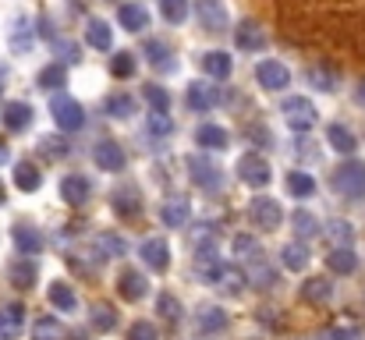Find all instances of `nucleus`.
<instances>
[{
  "label": "nucleus",
  "instance_id": "f257e3e1",
  "mask_svg": "<svg viewBox=\"0 0 365 340\" xmlns=\"http://www.w3.org/2000/svg\"><path fill=\"white\" fill-rule=\"evenodd\" d=\"M334 192H341L344 199H365V163H341L330 177Z\"/></svg>",
  "mask_w": 365,
  "mask_h": 340
},
{
  "label": "nucleus",
  "instance_id": "f03ea898",
  "mask_svg": "<svg viewBox=\"0 0 365 340\" xmlns=\"http://www.w3.org/2000/svg\"><path fill=\"white\" fill-rule=\"evenodd\" d=\"M50 113H53V120H57V128H61V131H78V128L86 124L82 103H78V100H71V96H57V100L50 103Z\"/></svg>",
  "mask_w": 365,
  "mask_h": 340
},
{
  "label": "nucleus",
  "instance_id": "7ed1b4c3",
  "mask_svg": "<svg viewBox=\"0 0 365 340\" xmlns=\"http://www.w3.org/2000/svg\"><path fill=\"white\" fill-rule=\"evenodd\" d=\"M284 120L294 128V131H309V128H316V107L309 103V100H302V96H291V100H284Z\"/></svg>",
  "mask_w": 365,
  "mask_h": 340
},
{
  "label": "nucleus",
  "instance_id": "20e7f679",
  "mask_svg": "<svg viewBox=\"0 0 365 340\" xmlns=\"http://www.w3.org/2000/svg\"><path fill=\"white\" fill-rule=\"evenodd\" d=\"M238 177H242L245 185H252V188H262V185H269L273 170H269V163L259 153H245L242 160H238Z\"/></svg>",
  "mask_w": 365,
  "mask_h": 340
},
{
  "label": "nucleus",
  "instance_id": "39448f33",
  "mask_svg": "<svg viewBox=\"0 0 365 340\" xmlns=\"http://www.w3.org/2000/svg\"><path fill=\"white\" fill-rule=\"evenodd\" d=\"M248 213H252V224L262 227V230H277V227L284 224V210H280V202H277V199H266V195L252 199Z\"/></svg>",
  "mask_w": 365,
  "mask_h": 340
},
{
  "label": "nucleus",
  "instance_id": "423d86ee",
  "mask_svg": "<svg viewBox=\"0 0 365 340\" xmlns=\"http://www.w3.org/2000/svg\"><path fill=\"white\" fill-rule=\"evenodd\" d=\"M227 312L220 309V305H202L199 312H195V334L199 337H217V334H224L227 330Z\"/></svg>",
  "mask_w": 365,
  "mask_h": 340
},
{
  "label": "nucleus",
  "instance_id": "0eeeda50",
  "mask_svg": "<svg viewBox=\"0 0 365 340\" xmlns=\"http://www.w3.org/2000/svg\"><path fill=\"white\" fill-rule=\"evenodd\" d=\"M138 255H142V262H145L149 269H156V273H167V266H170V244H167L163 237H145L142 248H138Z\"/></svg>",
  "mask_w": 365,
  "mask_h": 340
},
{
  "label": "nucleus",
  "instance_id": "6e6552de",
  "mask_svg": "<svg viewBox=\"0 0 365 340\" xmlns=\"http://www.w3.org/2000/svg\"><path fill=\"white\" fill-rule=\"evenodd\" d=\"M255 78H259V86H262V89L280 93V89L291 82V71H287L280 61H262V64L255 68Z\"/></svg>",
  "mask_w": 365,
  "mask_h": 340
},
{
  "label": "nucleus",
  "instance_id": "1a4fd4ad",
  "mask_svg": "<svg viewBox=\"0 0 365 340\" xmlns=\"http://www.w3.org/2000/svg\"><path fill=\"white\" fill-rule=\"evenodd\" d=\"M61 199H64L68 206H86V202L93 199V185H89V177H82V174H68V177L61 181Z\"/></svg>",
  "mask_w": 365,
  "mask_h": 340
},
{
  "label": "nucleus",
  "instance_id": "9d476101",
  "mask_svg": "<svg viewBox=\"0 0 365 340\" xmlns=\"http://www.w3.org/2000/svg\"><path fill=\"white\" fill-rule=\"evenodd\" d=\"M185 167H188V177H192L195 185H202V188H217V185H220V170H217L206 156H188Z\"/></svg>",
  "mask_w": 365,
  "mask_h": 340
},
{
  "label": "nucleus",
  "instance_id": "9b49d317",
  "mask_svg": "<svg viewBox=\"0 0 365 340\" xmlns=\"http://www.w3.org/2000/svg\"><path fill=\"white\" fill-rule=\"evenodd\" d=\"M195 11H199V21L206 32H220L227 29V11L220 0H195Z\"/></svg>",
  "mask_w": 365,
  "mask_h": 340
},
{
  "label": "nucleus",
  "instance_id": "f8f14e48",
  "mask_svg": "<svg viewBox=\"0 0 365 340\" xmlns=\"http://www.w3.org/2000/svg\"><path fill=\"white\" fill-rule=\"evenodd\" d=\"M93 160H96V167L100 170H124V149L118 142H110V138H103L96 149H93Z\"/></svg>",
  "mask_w": 365,
  "mask_h": 340
},
{
  "label": "nucleus",
  "instance_id": "ddd939ff",
  "mask_svg": "<svg viewBox=\"0 0 365 340\" xmlns=\"http://www.w3.org/2000/svg\"><path fill=\"white\" fill-rule=\"evenodd\" d=\"M245 284H248V280H245V269L242 266H231V262H224L220 273L213 277V287L224 291V294H242Z\"/></svg>",
  "mask_w": 365,
  "mask_h": 340
},
{
  "label": "nucleus",
  "instance_id": "4468645a",
  "mask_svg": "<svg viewBox=\"0 0 365 340\" xmlns=\"http://www.w3.org/2000/svg\"><path fill=\"white\" fill-rule=\"evenodd\" d=\"M145 291H149V284H145V277L138 269H124L121 277H118V294H121L124 302H142Z\"/></svg>",
  "mask_w": 365,
  "mask_h": 340
},
{
  "label": "nucleus",
  "instance_id": "2eb2a0df",
  "mask_svg": "<svg viewBox=\"0 0 365 340\" xmlns=\"http://www.w3.org/2000/svg\"><path fill=\"white\" fill-rule=\"evenodd\" d=\"M185 103L192 110H210L217 103V86H206V82H188L185 89Z\"/></svg>",
  "mask_w": 365,
  "mask_h": 340
},
{
  "label": "nucleus",
  "instance_id": "dca6fc26",
  "mask_svg": "<svg viewBox=\"0 0 365 340\" xmlns=\"http://www.w3.org/2000/svg\"><path fill=\"white\" fill-rule=\"evenodd\" d=\"M25 326V309L21 305H4L0 309V340H18Z\"/></svg>",
  "mask_w": 365,
  "mask_h": 340
},
{
  "label": "nucleus",
  "instance_id": "f3484780",
  "mask_svg": "<svg viewBox=\"0 0 365 340\" xmlns=\"http://www.w3.org/2000/svg\"><path fill=\"white\" fill-rule=\"evenodd\" d=\"M11 237H14V244H18V255H36V252L43 248V234L29 224H18L11 230Z\"/></svg>",
  "mask_w": 365,
  "mask_h": 340
},
{
  "label": "nucleus",
  "instance_id": "a211bd4d",
  "mask_svg": "<svg viewBox=\"0 0 365 340\" xmlns=\"http://www.w3.org/2000/svg\"><path fill=\"white\" fill-rule=\"evenodd\" d=\"M4 124H7V131H25L32 124V107L29 103H18V100L4 103Z\"/></svg>",
  "mask_w": 365,
  "mask_h": 340
},
{
  "label": "nucleus",
  "instance_id": "6ab92c4d",
  "mask_svg": "<svg viewBox=\"0 0 365 340\" xmlns=\"http://www.w3.org/2000/svg\"><path fill=\"white\" fill-rule=\"evenodd\" d=\"M327 266H330V273H337V277H348V273H355V269H359V255H355L351 248H330V255H327Z\"/></svg>",
  "mask_w": 365,
  "mask_h": 340
},
{
  "label": "nucleus",
  "instance_id": "aec40b11",
  "mask_svg": "<svg viewBox=\"0 0 365 340\" xmlns=\"http://www.w3.org/2000/svg\"><path fill=\"white\" fill-rule=\"evenodd\" d=\"M302 302H312V305H319V302H330V294H334V284L327 280V277H309L305 284H302Z\"/></svg>",
  "mask_w": 365,
  "mask_h": 340
},
{
  "label": "nucleus",
  "instance_id": "412c9836",
  "mask_svg": "<svg viewBox=\"0 0 365 340\" xmlns=\"http://www.w3.org/2000/svg\"><path fill=\"white\" fill-rule=\"evenodd\" d=\"M188 213H192L188 199H167V202L160 206V220L167 227H185L188 224Z\"/></svg>",
  "mask_w": 365,
  "mask_h": 340
},
{
  "label": "nucleus",
  "instance_id": "4be33fe9",
  "mask_svg": "<svg viewBox=\"0 0 365 340\" xmlns=\"http://www.w3.org/2000/svg\"><path fill=\"white\" fill-rule=\"evenodd\" d=\"M118 21H121L128 32H142V29H149V11L142 4H121Z\"/></svg>",
  "mask_w": 365,
  "mask_h": 340
},
{
  "label": "nucleus",
  "instance_id": "5701e85b",
  "mask_svg": "<svg viewBox=\"0 0 365 340\" xmlns=\"http://www.w3.org/2000/svg\"><path fill=\"white\" fill-rule=\"evenodd\" d=\"M245 280H248L252 287H259V291H269V287H277V273H273V266H266V259L252 262V266L245 269Z\"/></svg>",
  "mask_w": 365,
  "mask_h": 340
},
{
  "label": "nucleus",
  "instance_id": "b1692460",
  "mask_svg": "<svg viewBox=\"0 0 365 340\" xmlns=\"http://www.w3.org/2000/svg\"><path fill=\"white\" fill-rule=\"evenodd\" d=\"M235 43H238L242 50H262V46H266V32H262L255 21H242L238 32H235Z\"/></svg>",
  "mask_w": 365,
  "mask_h": 340
},
{
  "label": "nucleus",
  "instance_id": "393cba45",
  "mask_svg": "<svg viewBox=\"0 0 365 340\" xmlns=\"http://www.w3.org/2000/svg\"><path fill=\"white\" fill-rule=\"evenodd\" d=\"M202 71L210 75V78H227L231 75V57L224 53V50H210V53H202Z\"/></svg>",
  "mask_w": 365,
  "mask_h": 340
},
{
  "label": "nucleus",
  "instance_id": "a878e982",
  "mask_svg": "<svg viewBox=\"0 0 365 340\" xmlns=\"http://www.w3.org/2000/svg\"><path fill=\"white\" fill-rule=\"evenodd\" d=\"M280 262H284L287 269H294V273H302V269L309 266V248H305L302 241H287V244L280 248Z\"/></svg>",
  "mask_w": 365,
  "mask_h": 340
},
{
  "label": "nucleus",
  "instance_id": "bb28decb",
  "mask_svg": "<svg viewBox=\"0 0 365 340\" xmlns=\"http://www.w3.org/2000/svg\"><path fill=\"white\" fill-rule=\"evenodd\" d=\"M220 266H224V259H217V248L195 252V273H199L206 284H213V277L220 273Z\"/></svg>",
  "mask_w": 365,
  "mask_h": 340
},
{
  "label": "nucleus",
  "instance_id": "cd10ccee",
  "mask_svg": "<svg viewBox=\"0 0 365 340\" xmlns=\"http://www.w3.org/2000/svg\"><path fill=\"white\" fill-rule=\"evenodd\" d=\"M50 305L57 309V312H75L78 309V294L68 287V284H50Z\"/></svg>",
  "mask_w": 365,
  "mask_h": 340
},
{
  "label": "nucleus",
  "instance_id": "c85d7f7f",
  "mask_svg": "<svg viewBox=\"0 0 365 340\" xmlns=\"http://www.w3.org/2000/svg\"><path fill=\"white\" fill-rule=\"evenodd\" d=\"M86 39H89V46H93V50H110L114 32H110V25H107V21L93 18V21H89V29H86Z\"/></svg>",
  "mask_w": 365,
  "mask_h": 340
},
{
  "label": "nucleus",
  "instance_id": "c756f323",
  "mask_svg": "<svg viewBox=\"0 0 365 340\" xmlns=\"http://www.w3.org/2000/svg\"><path fill=\"white\" fill-rule=\"evenodd\" d=\"M327 142H330L337 153H355V149H359V138H355L344 124H330V128H327Z\"/></svg>",
  "mask_w": 365,
  "mask_h": 340
},
{
  "label": "nucleus",
  "instance_id": "7c9ffc66",
  "mask_svg": "<svg viewBox=\"0 0 365 340\" xmlns=\"http://www.w3.org/2000/svg\"><path fill=\"white\" fill-rule=\"evenodd\" d=\"M195 142L206 145V149H227V131L217 128V124H202V128L195 131Z\"/></svg>",
  "mask_w": 365,
  "mask_h": 340
},
{
  "label": "nucleus",
  "instance_id": "2f4dec72",
  "mask_svg": "<svg viewBox=\"0 0 365 340\" xmlns=\"http://www.w3.org/2000/svg\"><path fill=\"white\" fill-rule=\"evenodd\" d=\"M11 280H14V287H21V291L36 287V266H32V259L11 262Z\"/></svg>",
  "mask_w": 365,
  "mask_h": 340
},
{
  "label": "nucleus",
  "instance_id": "473e14b6",
  "mask_svg": "<svg viewBox=\"0 0 365 340\" xmlns=\"http://www.w3.org/2000/svg\"><path fill=\"white\" fill-rule=\"evenodd\" d=\"M188 241L195 252H206V248H217V227L213 224H195L188 230Z\"/></svg>",
  "mask_w": 365,
  "mask_h": 340
},
{
  "label": "nucleus",
  "instance_id": "72a5a7b5",
  "mask_svg": "<svg viewBox=\"0 0 365 340\" xmlns=\"http://www.w3.org/2000/svg\"><path fill=\"white\" fill-rule=\"evenodd\" d=\"M235 255H238L242 262L252 266V262H259V259H262V248H259V241H255L252 234H238V237H235Z\"/></svg>",
  "mask_w": 365,
  "mask_h": 340
},
{
  "label": "nucleus",
  "instance_id": "f704fd0d",
  "mask_svg": "<svg viewBox=\"0 0 365 340\" xmlns=\"http://www.w3.org/2000/svg\"><path fill=\"white\" fill-rule=\"evenodd\" d=\"M61 337H64V330H61V323L53 316H39L32 323V340H61Z\"/></svg>",
  "mask_w": 365,
  "mask_h": 340
},
{
  "label": "nucleus",
  "instance_id": "c9c22d12",
  "mask_svg": "<svg viewBox=\"0 0 365 340\" xmlns=\"http://www.w3.org/2000/svg\"><path fill=\"white\" fill-rule=\"evenodd\" d=\"M14 185H18L21 192H36V188L43 185V177H39V170H36L32 163H18V167H14Z\"/></svg>",
  "mask_w": 365,
  "mask_h": 340
},
{
  "label": "nucleus",
  "instance_id": "e433bc0d",
  "mask_svg": "<svg viewBox=\"0 0 365 340\" xmlns=\"http://www.w3.org/2000/svg\"><path fill=\"white\" fill-rule=\"evenodd\" d=\"M351 237H355V230H351L348 220H330V227H327V241H330L334 248H348Z\"/></svg>",
  "mask_w": 365,
  "mask_h": 340
},
{
  "label": "nucleus",
  "instance_id": "4c0bfd02",
  "mask_svg": "<svg viewBox=\"0 0 365 340\" xmlns=\"http://www.w3.org/2000/svg\"><path fill=\"white\" fill-rule=\"evenodd\" d=\"M138 210H142V202H138V195H135L131 188L114 192V213H118V217H135Z\"/></svg>",
  "mask_w": 365,
  "mask_h": 340
},
{
  "label": "nucleus",
  "instance_id": "58836bf2",
  "mask_svg": "<svg viewBox=\"0 0 365 340\" xmlns=\"http://www.w3.org/2000/svg\"><path fill=\"white\" fill-rule=\"evenodd\" d=\"M68 82V68L64 64H46L43 71H39V86L43 89H61Z\"/></svg>",
  "mask_w": 365,
  "mask_h": 340
},
{
  "label": "nucleus",
  "instance_id": "ea45409f",
  "mask_svg": "<svg viewBox=\"0 0 365 340\" xmlns=\"http://www.w3.org/2000/svg\"><path fill=\"white\" fill-rule=\"evenodd\" d=\"M287 192H291L294 199H305V195H312V192H316V181H312L305 170H294V174L287 177Z\"/></svg>",
  "mask_w": 365,
  "mask_h": 340
},
{
  "label": "nucleus",
  "instance_id": "a19ab883",
  "mask_svg": "<svg viewBox=\"0 0 365 340\" xmlns=\"http://www.w3.org/2000/svg\"><path fill=\"white\" fill-rule=\"evenodd\" d=\"M156 312H160V316H163L167 323H178L185 309H181V302H178V298H174L170 291H163V294L156 298Z\"/></svg>",
  "mask_w": 365,
  "mask_h": 340
},
{
  "label": "nucleus",
  "instance_id": "79ce46f5",
  "mask_svg": "<svg viewBox=\"0 0 365 340\" xmlns=\"http://www.w3.org/2000/svg\"><path fill=\"white\" fill-rule=\"evenodd\" d=\"M107 113H110V117H131V113H135V100H131L128 93H114V96L107 100Z\"/></svg>",
  "mask_w": 365,
  "mask_h": 340
},
{
  "label": "nucleus",
  "instance_id": "37998d69",
  "mask_svg": "<svg viewBox=\"0 0 365 340\" xmlns=\"http://www.w3.org/2000/svg\"><path fill=\"white\" fill-rule=\"evenodd\" d=\"M39 153H43L46 160H61V156L68 153V142L57 138V135H46V138H39Z\"/></svg>",
  "mask_w": 365,
  "mask_h": 340
},
{
  "label": "nucleus",
  "instance_id": "c03bdc74",
  "mask_svg": "<svg viewBox=\"0 0 365 340\" xmlns=\"http://www.w3.org/2000/svg\"><path fill=\"white\" fill-rule=\"evenodd\" d=\"M93 326L103 330V334L114 330V326H118V312H114L110 305H96V309H93Z\"/></svg>",
  "mask_w": 365,
  "mask_h": 340
},
{
  "label": "nucleus",
  "instance_id": "a18cd8bd",
  "mask_svg": "<svg viewBox=\"0 0 365 340\" xmlns=\"http://www.w3.org/2000/svg\"><path fill=\"white\" fill-rule=\"evenodd\" d=\"M160 11H163V18L167 21H185L188 18V0H160Z\"/></svg>",
  "mask_w": 365,
  "mask_h": 340
},
{
  "label": "nucleus",
  "instance_id": "49530a36",
  "mask_svg": "<svg viewBox=\"0 0 365 340\" xmlns=\"http://www.w3.org/2000/svg\"><path fill=\"white\" fill-rule=\"evenodd\" d=\"M110 75L114 78H131L135 75V57L131 53H114L110 57Z\"/></svg>",
  "mask_w": 365,
  "mask_h": 340
},
{
  "label": "nucleus",
  "instance_id": "de8ad7c7",
  "mask_svg": "<svg viewBox=\"0 0 365 340\" xmlns=\"http://www.w3.org/2000/svg\"><path fill=\"white\" fill-rule=\"evenodd\" d=\"M145 100L153 103V110L156 113H167V107H170V96H167L163 86H145Z\"/></svg>",
  "mask_w": 365,
  "mask_h": 340
},
{
  "label": "nucleus",
  "instance_id": "09e8293b",
  "mask_svg": "<svg viewBox=\"0 0 365 340\" xmlns=\"http://www.w3.org/2000/svg\"><path fill=\"white\" fill-rule=\"evenodd\" d=\"M291 220H294V230H298V237H312V234H316V217H312V213L298 210V213H294Z\"/></svg>",
  "mask_w": 365,
  "mask_h": 340
},
{
  "label": "nucleus",
  "instance_id": "8fccbe9b",
  "mask_svg": "<svg viewBox=\"0 0 365 340\" xmlns=\"http://www.w3.org/2000/svg\"><path fill=\"white\" fill-rule=\"evenodd\" d=\"M128 340H160V334H156V326H153V323L138 319V323H131V330H128Z\"/></svg>",
  "mask_w": 365,
  "mask_h": 340
},
{
  "label": "nucleus",
  "instance_id": "3c124183",
  "mask_svg": "<svg viewBox=\"0 0 365 340\" xmlns=\"http://www.w3.org/2000/svg\"><path fill=\"white\" fill-rule=\"evenodd\" d=\"M309 82H312L316 89H323V93L334 89V75H330L327 68H309Z\"/></svg>",
  "mask_w": 365,
  "mask_h": 340
},
{
  "label": "nucleus",
  "instance_id": "603ef678",
  "mask_svg": "<svg viewBox=\"0 0 365 340\" xmlns=\"http://www.w3.org/2000/svg\"><path fill=\"white\" fill-rule=\"evenodd\" d=\"M170 128H174V120L167 117V113H149V131L153 135H170Z\"/></svg>",
  "mask_w": 365,
  "mask_h": 340
},
{
  "label": "nucleus",
  "instance_id": "864d4df0",
  "mask_svg": "<svg viewBox=\"0 0 365 340\" xmlns=\"http://www.w3.org/2000/svg\"><path fill=\"white\" fill-rule=\"evenodd\" d=\"M96 244H100V252L124 255V241H121V237H114V234H100V237H96Z\"/></svg>",
  "mask_w": 365,
  "mask_h": 340
},
{
  "label": "nucleus",
  "instance_id": "5fc2aeb1",
  "mask_svg": "<svg viewBox=\"0 0 365 340\" xmlns=\"http://www.w3.org/2000/svg\"><path fill=\"white\" fill-rule=\"evenodd\" d=\"M327 340H362V334H359V326L337 323V326H330V337H327Z\"/></svg>",
  "mask_w": 365,
  "mask_h": 340
},
{
  "label": "nucleus",
  "instance_id": "6e6d98bb",
  "mask_svg": "<svg viewBox=\"0 0 365 340\" xmlns=\"http://www.w3.org/2000/svg\"><path fill=\"white\" fill-rule=\"evenodd\" d=\"M145 53H153V64L160 68V57H167V46L163 43H145Z\"/></svg>",
  "mask_w": 365,
  "mask_h": 340
},
{
  "label": "nucleus",
  "instance_id": "4d7b16f0",
  "mask_svg": "<svg viewBox=\"0 0 365 340\" xmlns=\"http://www.w3.org/2000/svg\"><path fill=\"white\" fill-rule=\"evenodd\" d=\"M57 53L68 57V61H78V46L75 43H57Z\"/></svg>",
  "mask_w": 365,
  "mask_h": 340
},
{
  "label": "nucleus",
  "instance_id": "13d9d810",
  "mask_svg": "<svg viewBox=\"0 0 365 340\" xmlns=\"http://www.w3.org/2000/svg\"><path fill=\"white\" fill-rule=\"evenodd\" d=\"M359 100H362V103H365V82H362V86H359Z\"/></svg>",
  "mask_w": 365,
  "mask_h": 340
},
{
  "label": "nucleus",
  "instance_id": "bf43d9fd",
  "mask_svg": "<svg viewBox=\"0 0 365 340\" xmlns=\"http://www.w3.org/2000/svg\"><path fill=\"white\" fill-rule=\"evenodd\" d=\"M68 340H86V334H75V337H68Z\"/></svg>",
  "mask_w": 365,
  "mask_h": 340
},
{
  "label": "nucleus",
  "instance_id": "052dcab7",
  "mask_svg": "<svg viewBox=\"0 0 365 340\" xmlns=\"http://www.w3.org/2000/svg\"><path fill=\"white\" fill-rule=\"evenodd\" d=\"M0 206H4V185H0Z\"/></svg>",
  "mask_w": 365,
  "mask_h": 340
},
{
  "label": "nucleus",
  "instance_id": "680f3d73",
  "mask_svg": "<svg viewBox=\"0 0 365 340\" xmlns=\"http://www.w3.org/2000/svg\"><path fill=\"white\" fill-rule=\"evenodd\" d=\"M0 160H7V153H4V149H0Z\"/></svg>",
  "mask_w": 365,
  "mask_h": 340
},
{
  "label": "nucleus",
  "instance_id": "e2e57ef3",
  "mask_svg": "<svg viewBox=\"0 0 365 340\" xmlns=\"http://www.w3.org/2000/svg\"><path fill=\"white\" fill-rule=\"evenodd\" d=\"M312 340H327V337H312Z\"/></svg>",
  "mask_w": 365,
  "mask_h": 340
}]
</instances>
